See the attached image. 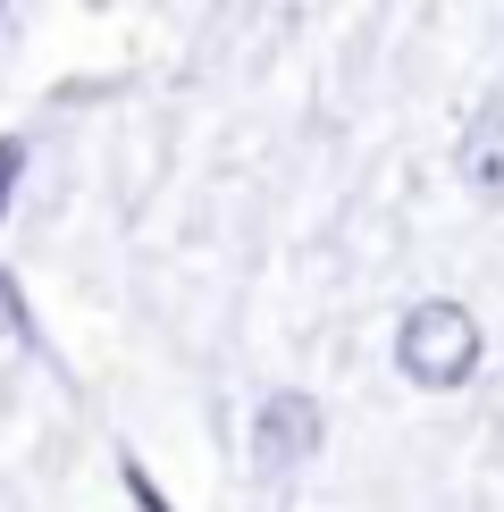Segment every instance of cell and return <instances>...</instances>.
I'll list each match as a JSON object with an SVG mask.
<instances>
[{
  "instance_id": "obj_3",
  "label": "cell",
  "mask_w": 504,
  "mask_h": 512,
  "mask_svg": "<svg viewBox=\"0 0 504 512\" xmlns=\"http://www.w3.org/2000/svg\"><path fill=\"white\" fill-rule=\"evenodd\" d=\"M454 177H462V194L504 202V93L471 110V126H462V143H454Z\"/></svg>"
},
{
  "instance_id": "obj_1",
  "label": "cell",
  "mask_w": 504,
  "mask_h": 512,
  "mask_svg": "<svg viewBox=\"0 0 504 512\" xmlns=\"http://www.w3.org/2000/svg\"><path fill=\"white\" fill-rule=\"evenodd\" d=\"M479 353H488L479 319L462 311V303H446V294L412 303L404 328H395V370H404L412 387H462V378L479 370Z\"/></svg>"
},
{
  "instance_id": "obj_2",
  "label": "cell",
  "mask_w": 504,
  "mask_h": 512,
  "mask_svg": "<svg viewBox=\"0 0 504 512\" xmlns=\"http://www.w3.org/2000/svg\"><path fill=\"white\" fill-rule=\"evenodd\" d=\"M320 437H328V420H320V403H311L303 387H278V395L252 403V462H261L269 479L303 471V462L320 454Z\"/></svg>"
}]
</instances>
